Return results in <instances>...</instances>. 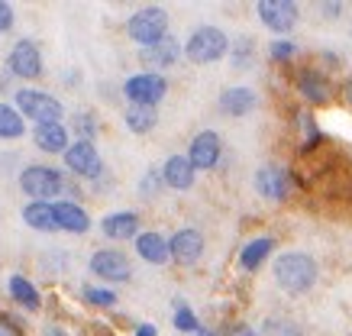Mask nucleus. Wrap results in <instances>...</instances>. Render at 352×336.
<instances>
[{
  "label": "nucleus",
  "instance_id": "nucleus-1",
  "mask_svg": "<svg viewBox=\"0 0 352 336\" xmlns=\"http://www.w3.org/2000/svg\"><path fill=\"white\" fill-rule=\"evenodd\" d=\"M275 284L288 294H304L317 284V262L307 252H285L275 259Z\"/></svg>",
  "mask_w": 352,
  "mask_h": 336
},
{
  "label": "nucleus",
  "instance_id": "nucleus-2",
  "mask_svg": "<svg viewBox=\"0 0 352 336\" xmlns=\"http://www.w3.org/2000/svg\"><path fill=\"white\" fill-rule=\"evenodd\" d=\"M226 52H230V39H226V33L217 30V26L194 30V33L188 36V43H184V55L191 58L194 65H214Z\"/></svg>",
  "mask_w": 352,
  "mask_h": 336
},
{
  "label": "nucleus",
  "instance_id": "nucleus-3",
  "mask_svg": "<svg viewBox=\"0 0 352 336\" xmlns=\"http://www.w3.org/2000/svg\"><path fill=\"white\" fill-rule=\"evenodd\" d=\"M126 33L133 43H139V49H149V45L162 43L168 36V16H165L162 7H146V10L129 16Z\"/></svg>",
  "mask_w": 352,
  "mask_h": 336
},
{
  "label": "nucleus",
  "instance_id": "nucleus-4",
  "mask_svg": "<svg viewBox=\"0 0 352 336\" xmlns=\"http://www.w3.org/2000/svg\"><path fill=\"white\" fill-rule=\"evenodd\" d=\"M16 110H20L26 120H36V126L58 123V120H62V104H58L52 94L36 91V87H20V91H16Z\"/></svg>",
  "mask_w": 352,
  "mask_h": 336
},
{
  "label": "nucleus",
  "instance_id": "nucleus-5",
  "mask_svg": "<svg viewBox=\"0 0 352 336\" xmlns=\"http://www.w3.org/2000/svg\"><path fill=\"white\" fill-rule=\"evenodd\" d=\"M20 188L30 197L49 204V197H58L65 181H62V175L55 172V168H49V165H30V168H23V175H20Z\"/></svg>",
  "mask_w": 352,
  "mask_h": 336
},
{
  "label": "nucleus",
  "instance_id": "nucleus-6",
  "mask_svg": "<svg viewBox=\"0 0 352 336\" xmlns=\"http://www.w3.org/2000/svg\"><path fill=\"white\" fill-rule=\"evenodd\" d=\"M165 91H168V81L159 75V71H142V75H133L123 87V94H126L136 107H155L162 98H165Z\"/></svg>",
  "mask_w": 352,
  "mask_h": 336
},
{
  "label": "nucleus",
  "instance_id": "nucleus-7",
  "mask_svg": "<svg viewBox=\"0 0 352 336\" xmlns=\"http://www.w3.org/2000/svg\"><path fill=\"white\" fill-rule=\"evenodd\" d=\"M256 10L258 20L265 23L272 33H288L298 23V3H291V0H262Z\"/></svg>",
  "mask_w": 352,
  "mask_h": 336
},
{
  "label": "nucleus",
  "instance_id": "nucleus-8",
  "mask_svg": "<svg viewBox=\"0 0 352 336\" xmlns=\"http://www.w3.org/2000/svg\"><path fill=\"white\" fill-rule=\"evenodd\" d=\"M7 68H10L16 78H39L43 75V55H39V45L32 39H23L10 49L7 55Z\"/></svg>",
  "mask_w": 352,
  "mask_h": 336
},
{
  "label": "nucleus",
  "instance_id": "nucleus-9",
  "mask_svg": "<svg viewBox=\"0 0 352 336\" xmlns=\"http://www.w3.org/2000/svg\"><path fill=\"white\" fill-rule=\"evenodd\" d=\"M220 155H223V142H220V136H217L214 130H204V133H197V136L191 139L188 159H191V165L197 168V172L214 168V165L220 162Z\"/></svg>",
  "mask_w": 352,
  "mask_h": 336
},
{
  "label": "nucleus",
  "instance_id": "nucleus-10",
  "mask_svg": "<svg viewBox=\"0 0 352 336\" xmlns=\"http://www.w3.org/2000/svg\"><path fill=\"white\" fill-rule=\"evenodd\" d=\"M91 271H94L97 278H104V282H126L129 275H133V265L123 252L117 249H100L91 256Z\"/></svg>",
  "mask_w": 352,
  "mask_h": 336
},
{
  "label": "nucleus",
  "instance_id": "nucleus-11",
  "mask_svg": "<svg viewBox=\"0 0 352 336\" xmlns=\"http://www.w3.org/2000/svg\"><path fill=\"white\" fill-rule=\"evenodd\" d=\"M256 191L265 201H285L291 191V175L281 165H262L256 172Z\"/></svg>",
  "mask_w": 352,
  "mask_h": 336
},
{
  "label": "nucleus",
  "instance_id": "nucleus-12",
  "mask_svg": "<svg viewBox=\"0 0 352 336\" xmlns=\"http://www.w3.org/2000/svg\"><path fill=\"white\" fill-rule=\"evenodd\" d=\"M65 165H68L75 175H85V178L100 175V155H97L94 142L91 139H75V146L65 149Z\"/></svg>",
  "mask_w": 352,
  "mask_h": 336
},
{
  "label": "nucleus",
  "instance_id": "nucleus-13",
  "mask_svg": "<svg viewBox=\"0 0 352 336\" xmlns=\"http://www.w3.org/2000/svg\"><path fill=\"white\" fill-rule=\"evenodd\" d=\"M168 249H171V259L178 262V265H194L204 256V236L197 229H178L168 239Z\"/></svg>",
  "mask_w": 352,
  "mask_h": 336
},
{
  "label": "nucleus",
  "instance_id": "nucleus-14",
  "mask_svg": "<svg viewBox=\"0 0 352 336\" xmlns=\"http://www.w3.org/2000/svg\"><path fill=\"white\" fill-rule=\"evenodd\" d=\"M194 168L191 159L188 155H171L168 162L162 165V181L168 188H175V191H188V188L194 185Z\"/></svg>",
  "mask_w": 352,
  "mask_h": 336
},
{
  "label": "nucleus",
  "instance_id": "nucleus-15",
  "mask_svg": "<svg viewBox=\"0 0 352 336\" xmlns=\"http://www.w3.org/2000/svg\"><path fill=\"white\" fill-rule=\"evenodd\" d=\"M256 91L252 87H226L223 94H220V110L230 113V117H245V113H252L256 110Z\"/></svg>",
  "mask_w": 352,
  "mask_h": 336
},
{
  "label": "nucleus",
  "instance_id": "nucleus-16",
  "mask_svg": "<svg viewBox=\"0 0 352 336\" xmlns=\"http://www.w3.org/2000/svg\"><path fill=\"white\" fill-rule=\"evenodd\" d=\"M136 252L142 262H152V265H165L171 259L168 239L162 233H139L136 236Z\"/></svg>",
  "mask_w": 352,
  "mask_h": 336
},
{
  "label": "nucleus",
  "instance_id": "nucleus-17",
  "mask_svg": "<svg viewBox=\"0 0 352 336\" xmlns=\"http://www.w3.org/2000/svg\"><path fill=\"white\" fill-rule=\"evenodd\" d=\"M139 55H142V62L152 68H171L178 62V55H182V45H178L175 36H165L162 43L149 45V49H139Z\"/></svg>",
  "mask_w": 352,
  "mask_h": 336
},
{
  "label": "nucleus",
  "instance_id": "nucleus-18",
  "mask_svg": "<svg viewBox=\"0 0 352 336\" xmlns=\"http://www.w3.org/2000/svg\"><path fill=\"white\" fill-rule=\"evenodd\" d=\"M55 223L65 233H87L91 229V217L78 204H72V201H58L55 204Z\"/></svg>",
  "mask_w": 352,
  "mask_h": 336
},
{
  "label": "nucleus",
  "instance_id": "nucleus-19",
  "mask_svg": "<svg viewBox=\"0 0 352 336\" xmlns=\"http://www.w3.org/2000/svg\"><path fill=\"white\" fill-rule=\"evenodd\" d=\"M100 229L110 239H129L139 233V217L133 210H117V214H107V217L100 220Z\"/></svg>",
  "mask_w": 352,
  "mask_h": 336
},
{
  "label": "nucleus",
  "instance_id": "nucleus-20",
  "mask_svg": "<svg viewBox=\"0 0 352 336\" xmlns=\"http://www.w3.org/2000/svg\"><path fill=\"white\" fill-rule=\"evenodd\" d=\"M32 139H36V146L43 152H62V155H65V149L72 146L62 123H43V126H36Z\"/></svg>",
  "mask_w": 352,
  "mask_h": 336
},
{
  "label": "nucleus",
  "instance_id": "nucleus-21",
  "mask_svg": "<svg viewBox=\"0 0 352 336\" xmlns=\"http://www.w3.org/2000/svg\"><path fill=\"white\" fill-rule=\"evenodd\" d=\"M23 220L32 229H39V233L58 229V223H55V204H45V201H32V204L23 207Z\"/></svg>",
  "mask_w": 352,
  "mask_h": 336
},
{
  "label": "nucleus",
  "instance_id": "nucleus-22",
  "mask_svg": "<svg viewBox=\"0 0 352 336\" xmlns=\"http://www.w3.org/2000/svg\"><path fill=\"white\" fill-rule=\"evenodd\" d=\"M298 91L307 100H314V104H323V100L330 98V81H327L317 68H307V71H300V78H298Z\"/></svg>",
  "mask_w": 352,
  "mask_h": 336
},
{
  "label": "nucleus",
  "instance_id": "nucleus-23",
  "mask_svg": "<svg viewBox=\"0 0 352 336\" xmlns=\"http://www.w3.org/2000/svg\"><path fill=\"white\" fill-rule=\"evenodd\" d=\"M272 249H275V239L272 236H258V239H252V243H245L243 252H239V269L256 271L258 265L268 259V252Z\"/></svg>",
  "mask_w": 352,
  "mask_h": 336
},
{
  "label": "nucleus",
  "instance_id": "nucleus-24",
  "mask_svg": "<svg viewBox=\"0 0 352 336\" xmlns=\"http://www.w3.org/2000/svg\"><path fill=\"white\" fill-rule=\"evenodd\" d=\"M26 123H23V113L10 104H0V139H20Z\"/></svg>",
  "mask_w": 352,
  "mask_h": 336
},
{
  "label": "nucleus",
  "instance_id": "nucleus-25",
  "mask_svg": "<svg viewBox=\"0 0 352 336\" xmlns=\"http://www.w3.org/2000/svg\"><path fill=\"white\" fill-rule=\"evenodd\" d=\"M10 294H13V301H20L23 307H30V311H36L39 307V291H36V284L26 282L23 275H13L10 278Z\"/></svg>",
  "mask_w": 352,
  "mask_h": 336
},
{
  "label": "nucleus",
  "instance_id": "nucleus-26",
  "mask_svg": "<svg viewBox=\"0 0 352 336\" xmlns=\"http://www.w3.org/2000/svg\"><path fill=\"white\" fill-rule=\"evenodd\" d=\"M126 126L133 133H139V136L149 133L152 126H155V107H136V104H133V107L126 110Z\"/></svg>",
  "mask_w": 352,
  "mask_h": 336
},
{
  "label": "nucleus",
  "instance_id": "nucleus-27",
  "mask_svg": "<svg viewBox=\"0 0 352 336\" xmlns=\"http://www.w3.org/2000/svg\"><path fill=\"white\" fill-rule=\"evenodd\" d=\"M262 336H304V330H300L294 320L272 317V320H265V324H262Z\"/></svg>",
  "mask_w": 352,
  "mask_h": 336
},
{
  "label": "nucleus",
  "instance_id": "nucleus-28",
  "mask_svg": "<svg viewBox=\"0 0 352 336\" xmlns=\"http://www.w3.org/2000/svg\"><path fill=\"white\" fill-rule=\"evenodd\" d=\"M175 326L182 330V333H197L201 330V324H197V317H194V311L188 307L184 301H175Z\"/></svg>",
  "mask_w": 352,
  "mask_h": 336
},
{
  "label": "nucleus",
  "instance_id": "nucleus-29",
  "mask_svg": "<svg viewBox=\"0 0 352 336\" xmlns=\"http://www.w3.org/2000/svg\"><path fill=\"white\" fill-rule=\"evenodd\" d=\"M230 49H233V65L239 68V71H245V68L252 65V58H256L252 39H239V43H230Z\"/></svg>",
  "mask_w": 352,
  "mask_h": 336
},
{
  "label": "nucleus",
  "instance_id": "nucleus-30",
  "mask_svg": "<svg viewBox=\"0 0 352 336\" xmlns=\"http://www.w3.org/2000/svg\"><path fill=\"white\" fill-rule=\"evenodd\" d=\"M85 301L87 304H94V307H113L117 304V294L113 291H107V288H85Z\"/></svg>",
  "mask_w": 352,
  "mask_h": 336
},
{
  "label": "nucleus",
  "instance_id": "nucleus-31",
  "mask_svg": "<svg viewBox=\"0 0 352 336\" xmlns=\"http://www.w3.org/2000/svg\"><path fill=\"white\" fill-rule=\"evenodd\" d=\"M268 52H272V58H275V62H288L291 55L298 52V45L291 43V39H278V43H272V49H268Z\"/></svg>",
  "mask_w": 352,
  "mask_h": 336
},
{
  "label": "nucleus",
  "instance_id": "nucleus-32",
  "mask_svg": "<svg viewBox=\"0 0 352 336\" xmlns=\"http://www.w3.org/2000/svg\"><path fill=\"white\" fill-rule=\"evenodd\" d=\"M159 188H162V172H149L146 178H142V194H146V197H149V191L155 194Z\"/></svg>",
  "mask_w": 352,
  "mask_h": 336
},
{
  "label": "nucleus",
  "instance_id": "nucleus-33",
  "mask_svg": "<svg viewBox=\"0 0 352 336\" xmlns=\"http://www.w3.org/2000/svg\"><path fill=\"white\" fill-rule=\"evenodd\" d=\"M10 26H13V7L0 0V33H7Z\"/></svg>",
  "mask_w": 352,
  "mask_h": 336
},
{
  "label": "nucleus",
  "instance_id": "nucleus-34",
  "mask_svg": "<svg viewBox=\"0 0 352 336\" xmlns=\"http://www.w3.org/2000/svg\"><path fill=\"white\" fill-rule=\"evenodd\" d=\"M78 126H81V133H85V136H94V123H91V117H87V113H81V117H78Z\"/></svg>",
  "mask_w": 352,
  "mask_h": 336
},
{
  "label": "nucleus",
  "instance_id": "nucleus-35",
  "mask_svg": "<svg viewBox=\"0 0 352 336\" xmlns=\"http://www.w3.org/2000/svg\"><path fill=\"white\" fill-rule=\"evenodd\" d=\"M320 10L330 16V20H336V13H342V3H320Z\"/></svg>",
  "mask_w": 352,
  "mask_h": 336
},
{
  "label": "nucleus",
  "instance_id": "nucleus-36",
  "mask_svg": "<svg viewBox=\"0 0 352 336\" xmlns=\"http://www.w3.org/2000/svg\"><path fill=\"white\" fill-rule=\"evenodd\" d=\"M136 336H159V330H155L152 324H142V326L136 330Z\"/></svg>",
  "mask_w": 352,
  "mask_h": 336
},
{
  "label": "nucleus",
  "instance_id": "nucleus-37",
  "mask_svg": "<svg viewBox=\"0 0 352 336\" xmlns=\"http://www.w3.org/2000/svg\"><path fill=\"white\" fill-rule=\"evenodd\" d=\"M43 336H68V333H65L62 326H55V324H49V326H45V330H43Z\"/></svg>",
  "mask_w": 352,
  "mask_h": 336
},
{
  "label": "nucleus",
  "instance_id": "nucleus-38",
  "mask_svg": "<svg viewBox=\"0 0 352 336\" xmlns=\"http://www.w3.org/2000/svg\"><path fill=\"white\" fill-rule=\"evenodd\" d=\"M0 336H16V333H13V326H0Z\"/></svg>",
  "mask_w": 352,
  "mask_h": 336
},
{
  "label": "nucleus",
  "instance_id": "nucleus-39",
  "mask_svg": "<svg viewBox=\"0 0 352 336\" xmlns=\"http://www.w3.org/2000/svg\"><path fill=\"white\" fill-rule=\"evenodd\" d=\"M346 98H349V104H352V78L346 81Z\"/></svg>",
  "mask_w": 352,
  "mask_h": 336
},
{
  "label": "nucleus",
  "instance_id": "nucleus-40",
  "mask_svg": "<svg viewBox=\"0 0 352 336\" xmlns=\"http://www.w3.org/2000/svg\"><path fill=\"white\" fill-rule=\"evenodd\" d=\"M194 336H217V333H210V330H197Z\"/></svg>",
  "mask_w": 352,
  "mask_h": 336
},
{
  "label": "nucleus",
  "instance_id": "nucleus-41",
  "mask_svg": "<svg viewBox=\"0 0 352 336\" xmlns=\"http://www.w3.org/2000/svg\"><path fill=\"white\" fill-rule=\"evenodd\" d=\"M236 336H256V333H252V330H243V333H236Z\"/></svg>",
  "mask_w": 352,
  "mask_h": 336
}]
</instances>
